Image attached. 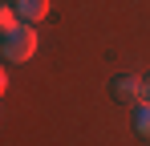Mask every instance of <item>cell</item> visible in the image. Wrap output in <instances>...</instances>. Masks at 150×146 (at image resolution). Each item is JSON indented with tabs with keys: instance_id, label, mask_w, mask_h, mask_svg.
Listing matches in <instances>:
<instances>
[{
	"instance_id": "cell-3",
	"label": "cell",
	"mask_w": 150,
	"mask_h": 146,
	"mask_svg": "<svg viewBox=\"0 0 150 146\" xmlns=\"http://www.w3.org/2000/svg\"><path fill=\"white\" fill-rule=\"evenodd\" d=\"M12 8H16L21 24H37V21H45V12H49V0H12Z\"/></svg>"
},
{
	"instance_id": "cell-1",
	"label": "cell",
	"mask_w": 150,
	"mask_h": 146,
	"mask_svg": "<svg viewBox=\"0 0 150 146\" xmlns=\"http://www.w3.org/2000/svg\"><path fill=\"white\" fill-rule=\"evenodd\" d=\"M0 53H4L8 61H28V57L37 53V28H33V24H16L12 33L0 37Z\"/></svg>"
},
{
	"instance_id": "cell-2",
	"label": "cell",
	"mask_w": 150,
	"mask_h": 146,
	"mask_svg": "<svg viewBox=\"0 0 150 146\" xmlns=\"http://www.w3.org/2000/svg\"><path fill=\"white\" fill-rule=\"evenodd\" d=\"M114 97L118 101H142V77H134V73H122V77H114Z\"/></svg>"
},
{
	"instance_id": "cell-6",
	"label": "cell",
	"mask_w": 150,
	"mask_h": 146,
	"mask_svg": "<svg viewBox=\"0 0 150 146\" xmlns=\"http://www.w3.org/2000/svg\"><path fill=\"white\" fill-rule=\"evenodd\" d=\"M4 89H8V73L0 69V97H4Z\"/></svg>"
},
{
	"instance_id": "cell-7",
	"label": "cell",
	"mask_w": 150,
	"mask_h": 146,
	"mask_svg": "<svg viewBox=\"0 0 150 146\" xmlns=\"http://www.w3.org/2000/svg\"><path fill=\"white\" fill-rule=\"evenodd\" d=\"M142 101H150V77L142 81Z\"/></svg>"
},
{
	"instance_id": "cell-4",
	"label": "cell",
	"mask_w": 150,
	"mask_h": 146,
	"mask_svg": "<svg viewBox=\"0 0 150 146\" xmlns=\"http://www.w3.org/2000/svg\"><path fill=\"white\" fill-rule=\"evenodd\" d=\"M16 24H21V16H16V8L0 0V37H4V33H12Z\"/></svg>"
},
{
	"instance_id": "cell-5",
	"label": "cell",
	"mask_w": 150,
	"mask_h": 146,
	"mask_svg": "<svg viewBox=\"0 0 150 146\" xmlns=\"http://www.w3.org/2000/svg\"><path fill=\"white\" fill-rule=\"evenodd\" d=\"M134 130L150 138V101H138V114H134Z\"/></svg>"
}]
</instances>
